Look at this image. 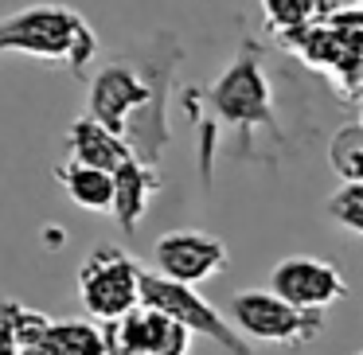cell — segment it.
I'll return each instance as SVG.
<instances>
[{
  "instance_id": "30bf717a",
  "label": "cell",
  "mask_w": 363,
  "mask_h": 355,
  "mask_svg": "<svg viewBox=\"0 0 363 355\" xmlns=\"http://www.w3.org/2000/svg\"><path fill=\"white\" fill-rule=\"evenodd\" d=\"M157 191H160V172H157V164H149L141 157L125 160L113 172V211L110 215L118 219V227L125 235H133L137 222L149 215V203Z\"/></svg>"
},
{
  "instance_id": "7c38bea8",
  "label": "cell",
  "mask_w": 363,
  "mask_h": 355,
  "mask_svg": "<svg viewBox=\"0 0 363 355\" xmlns=\"http://www.w3.org/2000/svg\"><path fill=\"white\" fill-rule=\"evenodd\" d=\"M32 355H110L106 328L98 320H51Z\"/></svg>"
},
{
  "instance_id": "d6986e66",
  "label": "cell",
  "mask_w": 363,
  "mask_h": 355,
  "mask_svg": "<svg viewBox=\"0 0 363 355\" xmlns=\"http://www.w3.org/2000/svg\"><path fill=\"white\" fill-rule=\"evenodd\" d=\"M355 355H363V351H355Z\"/></svg>"
},
{
  "instance_id": "3957f363",
  "label": "cell",
  "mask_w": 363,
  "mask_h": 355,
  "mask_svg": "<svg viewBox=\"0 0 363 355\" xmlns=\"http://www.w3.org/2000/svg\"><path fill=\"white\" fill-rule=\"evenodd\" d=\"M141 274L145 269L121 246H94L79 269V300L90 312V320L113 324L133 308H141Z\"/></svg>"
},
{
  "instance_id": "9a60e30c",
  "label": "cell",
  "mask_w": 363,
  "mask_h": 355,
  "mask_svg": "<svg viewBox=\"0 0 363 355\" xmlns=\"http://www.w3.org/2000/svg\"><path fill=\"white\" fill-rule=\"evenodd\" d=\"M324 211H328V219L336 222L340 230H347V235H359V238H363V180L340 184V188L328 196Z\"/></svg>"
},
{
  "instance_id": "52a82bcc",
  "label": "cell",
  "mask_w": 363,
  "mask_h": 355,
  "mask_svg": "<svg viewBox=\"0 0 363 355\" xmlns=\"http://www.w3.org/2000/svg\"><path fill=\"white\" fill-rule=\"evenodd\" d=\"M269 289L285 297L289 305L308 308V312H324V308L340 305L347 297V281L340 266L324 258H308V254H293L281 258L269 269Z\"/></svg>"
},
{
  "instance_id": "6da1fadb",
  "label": "cell",
  "mask_w": 363,
  "mask_h": 355,
  "mask_svg": "<svg viewBox=\"0 0 363 355\" xmlns=\"http://www.w3.org/2000/svg\"><path fill=\"white\" fill-rule=\"evenodd\" d=\"M0 55L55 63L82 79L98 55V35L71 4H28L12 16H0Z\"/></svg>"
},
{
  "instance_id": "277c9868",
  "label": "cell",
  "mask_w": 363,
  "mask_h": 355,
  "mask_svg": "<svg viewBox=\"0 0 363 355\" xmlns=\"http://www.w3.org/2000/svg\"><path fill=\"white\" fill-rule=\"evenodd\" d=\"M141 305L172 316L176 324H184V328L191 332V336H207L227 355H254L250 344H246V336L235 328V320H230L227 312H219L207 297H199V285L172 281V277H160L157 269H152V274H141Z\"/></svg>"
},
{
  "instance_id": "9c48e42d",
  "label": "cell",
  "mask_w": 363,
  "mask_h": 355,
  "mask_svg": "<svg viewBox=\"0 0 363 355\" xmlns=\"http://www.w3.org/2000/svg\"><path fill=\"white\" fill-rule=\"evenodd\" d=\"M67 152H71V160L102 168V172H118L125 160L137 157L125 137L106 129L102 121H94L90 113H82V118L71 121V129H67Z\"/></svg>"
},
{
  "instance_id": "e0dca14e",
  "label": "cell",
  "mask_w": 363,
  "mask_h": 355,
  "mask_svg": "<svg viewBox=\"0 0 363 355\" xmlns=\"http://www.w3.org/2000/svg\"><path fill=\"white\" fill-rule=\"evenodd\" d=\"M0 355H24V347H20L16 332H12V324L4 320V312H0Z\"/></svg>"
},
{
  "instance_id": "ac0fdd59",
  "label": "cell",
  "mask_w": 363,
  "mask_h": 355,
  "mask_svg": "<svg viewBox=\"0 0 363 355\" xmlns=\"http://www.w3.org/2000/svg\"><path fill=\"white\" fill-rule=\"evenodd\" d=\"M359 125H363V113H359Z\"/></svg>"
},
{
  "instance_id": "7a4b0ae2",
  "label": "cell",
  "mask_w": 363,
  "mask_h": 355,
  "mask_svg": "<svg viewBox=\"0 0 363 355\" xmlns=\"http://www.w3.org/2000/svg\"><path fill=\"white\" fill-rule=\"evenodd\" d=\"M207 110L223 121V125L238 129L242 141L250 145L258 129H277L274 121V90L262 71V51L254 40L223 67V74L207 86Z\"/></svg>"
},
{
  "instance_id": "5b68a950",
  "label": "cell",
  "mask_w": 363,
  "mask_h": 355,
  "mask_svg": "<svg viewBox=\"0 0 363 355\" xmlns=\"http://www.w3.org/2000/svg\"><path fill=\"white\" fill-rule=\"evenodd\" d=\"M230 320L254 344H274V347H293L305 339L320 336L324 312H308V308L289 305L277 297L274 289H242L230 297Z\"/></svg>"
},
{
  "instance_id": "8fae6325",
  "label": "cell",
  "mask_w": 363,
  "mask_h": 355,
  "mask_svg": "<svg viewBox=\"0 0 363 355\" xmlns=\"http://www.w3.org/2000/svg\"><path fill=\"white\" fill-rule=\"evenodd\" d=\"M55 176H59V184H63L67 199H71L74 207L94 211V215H110L113 211V172L79 164V160H67Z\"/></svg>"
},
{
  "instance_id": "2e32d148",
  "label": "cell",
  "mask_w": 363,
  "mask_h": 355,
  "mask_svg": "<svg viewBox=\"0 0 363 355\" xmlns=\"http://www.w3.org/2000/svg\"><path fill=\"white\" fill-rule=\"evenodd\" d=\"M0 312H4V320L12 324V332H16L24 355H32L35 347H40L43 332L51 328V320L40 312V308H28V305H20V300H0Z\"/></svg>"
},
{
  "instance_id": "ba28073f",
  "label": "cell",
  "mask_w": 363,
  "mask_h": 355,
  "mask_svg": "<svg viewBox=\"0 0 363 355\" xmlns=\"http://www.w3.org/2000/svg\"><path fill=\"white\" fill-rule=\"evenodd\" d=\"M106 328L110 355H191V332L157 308H133Z\"/></svg>"
},
{
  "instance_id": "8992f818",
  "label": "cell",
  "mask_w": 363,
  "mask_h": 355,
  "mask_svg": "<svg viewBox=\"0 0 363 355\" xmlns=\"http://www.w3.org/2000/svg\"><path fill=\"white\" fill-rule=\"evenodd\" d=\"M152 266L160 277L203 285L227 269V242L207 230H168L152 242Z\"/></svg>"
},
{
  "instance_id": "4fadbf2b",
  "label": "cell",
  "mask_w": 363,
  "mask_h": 355,
  "mask_svg": "<svg viewBox=\"0 0 363 355\" xmlns=\"http://www.w3.org/2000/svg\"><path fill=\"white\" fill-rule=\"evenodd\" d=\"M328 164L340 176V184H355L363 180V125L347 121L332 133L328 141Z\"/></svg>"
},
{
  "instance_id": "5bb4252c",
  "label": "cell",
  "mask_w": 363,
  "mask_h": 355,
  "mask_svg": "<svg viewBox=\"0 0 363 355\" xmlns=\"http://www.w3.org/2000/svg\"><path fill=\"white\" fill-rule=\"evenodd\" d=\"M316 9H320L316 0H262V16H266V28H269L274 35H281V40L313 24Z\"/></svg>"
}]
</instances>
